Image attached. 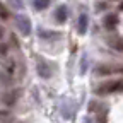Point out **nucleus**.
I'll use <instances>...</instances> for the list:
<instances>
[{"label":"nucleus","instance_id":"nucleus-16","mask_svg":"<svg viewBox=\"0 0 123 123\" xmlns=\"http://www.w3.org/2000/svg\"><path fill=\"white\" fill-rule=\"evenodd\" d=\"M4 36V29H2V26H0V38Z\"/></svg>","mask_w":123,"mask_h":123},{"label":"nucleus","instance_id":"nucleus-3","mask_svg":"<svg viewBox=\"0 0 123 123\" xmlns=\"http://www.w3.org/2000/svg\"><path fill=\"white\" fill-rule=\"evenodd\" d=\"M99 75H111V74H123V65H101L96 70Z\"/></svg>","mask_w":123,"mask_h":123},{"label":"nucleus","instance_id":"nucleus-8","mask_svg":"<svg viewBox=\"0 0 123 123\" xmlns=\"http://www.w3.org/2000/svg\"><path fill=\"white\" fill-rule=\"evenodd\" d=\"M108 44L115 48L116 51H123V38H110L108 39Z\"/></svg>","mask_w":123,"mask_h":123},{"label":"nucleus","instance_id":"nucleus-4","mask_svg":"<svg viewBox=\"0 0 123 123\" xmlns=\"http://www.w3.org/2000/svg\"><path fill=\"white\" fill-rule=\"evenodd\" d=\"M103 24H104L106 29H115L118 26V15L116 14H108L104 17V21H103Z\"/></svg>","mask_w":123,"mask_h":123},{"label":"nucleus","instance_id":"nucleus-17","mask_svg":"<svg viewBox=\"0 0 123 123\" xmlns=\"http://www.w3.org/2000/svg\"><path fill=\"white\" fill-rule=\"evenodd\" d=\"M120 10H123V2H121V4H120Z\"/></svg>","mask_w":123,"mask_h":123},{"label":"nucleus","instance_id":"nucleus-13","mask_svg":"<svg viewBox=\"0 0 123 123\" xmlns=\"http://www.w3.org/2000/svg\"><path fill=\"white\" fill-rule=\"evenodd\" d=\"M9 120H10L9 111H0V121H9Z\"/></svg>","mask_w":123,"mask_h":123},{"label":"nucleus","instance_id":"nucleus-15","mask_svg":"<svg viewBox=\"0 0 123 123\" xmlns=\"http://www.w3.org/2000/svg\"><path fill=\"white\" fill-rule=\"evenodd\" d=\"M10 4H12L15 9H22V0H10Z\"/></svg>","mask_w":123,"mask_h":123},{"label":"nucleus","instance_id":"nucleus-11","mask_svg":"<svg viewBox=\"0 0 123 123\" xmlns=\"http://www.w3.org/2000/svg\"><path fill=\"white\" fill-rule=\"evenodd\" d=\"M41 38H58L60 33H46V31H39Z\"/></svg>","mask_w":123,"mask_h":123},{"label":"nucleus","instance_id":"nucleus-2","mask_svg":"<svg viewBox=\"0 0 123 123\" xmlns=\"http://www.w3.org/2000/svg\"><path fill=\"white\" fill-rule=\"evenodd\" d=\"M15 24H17V29L21 31V33H22L24 36H27V34L31 33V21H29L27 15L19 14L17 17H15Z\"/></svg>","mask_w":123,"mask_h":123},{"label":"nucleus","instance_id":"nucleus-5","mask_svg":"<svg viewBox=\"0 0 123 123\" xmlns=\"http://www.w3.org/2000/svg\"><path fill=\"white\" fill-rule=\"evenodd\" d=\"M87 24H89V19L86 14H80L79 17V24H77V31H79V34H84L87 31Z\"/></svg>","mask_w":123,"mask_h":123},{"label":"nucleus","instance_id":"nucleus-9","mask_svg":"<svg viewBox=\"0 0 123 123\" xmlns=\"http://www.w3.org/2000/svg\"><path fill=\"white\" fill-rule=\"evenodd\" d=\"M19 98V91H14V92H9V94L4 98V103L7 104V106H10V104H14L15 103V99Z\"/></svg>","mask_w":123,"mask_h":123},{"label":"nucleus","instance_id":"nucleus-1","mask_svg":"<svg viewBox=\"0 0 123 123\" xmlns=\"http://www.w3.org/2000/svg\"><path fill=\"white\" fill-rule=\"evenodd\" d=\"M116 92H123V79H116V80H108L104 84H101L96 89V94L99 96H108V94H116Z\"/></svg>","mask_w":123,"mask_h":123},{"label":"nucleus","instance_id":"nucleus-6","mask_svg":"<svg viewBox=\"0 0 123 123\" xmlns=\"http://www.w3.org/2000/svg\"><path fill=\"white\" fill-rule=\"evenodd\" d=\"M67 15H68L67 7H65V5H60V7L56 9V12H55V19H56L58 22H65V21H67Z\"/></svg>","mask_w":123,"mask_h":123},{"label":"nucleus","instance_id":"nucleus-10","mask_svg":"<svg viewBox=\"0 0 123 123\" xmlns=\"http://www.w3.org/2000/svg\"><path fill=\"white\" fill-rule=\"evenodd\" d=\"M48 5H50V0H34V7L38 10H43V9H46Z\"/></svg>","mask_w":123,"mask_h":123},{"label":"nucleus","instance_id":"nucleus-14","mask_svg":"<svg viewBox=\"0 0 123 123\" xmlns=\"http://www.w3.org/2000/svg\"><path fill=\"white\" fill-rule=\"evenodd\" d=\"M9 51V46L7 44H2V43H0V56H4L5 53Z\"/></svg>","mask_w":123,"mask_h":123},{"label":"nucleus","instance_id":"nucleus-12","mask_svg":"<svg viewBox=\"0 0 123 123\" xmlns=\"http://www.w3.org/2000/svg\"><path fill=\"white\" fill-rule=\"evenodd\" d=\"M7 17H9V10L0 4V19H7Z\"/></svg>","mask_w":123,"mask_h":123},{"label":"nucleus","instance_id":"nucleus-7","mask_svg":"<svg viewBox=\"0 0 123 123\" xmlns=\"http://www.w3.org/2000/svg\"><path fill=\"white\" fill-rule=\"evenodd\" d=\"M38 74L43 77V79H50L51 77V68L46 63H38Z\"/></svg>","mask_w":123,"mask_h":123}]
</instances>
